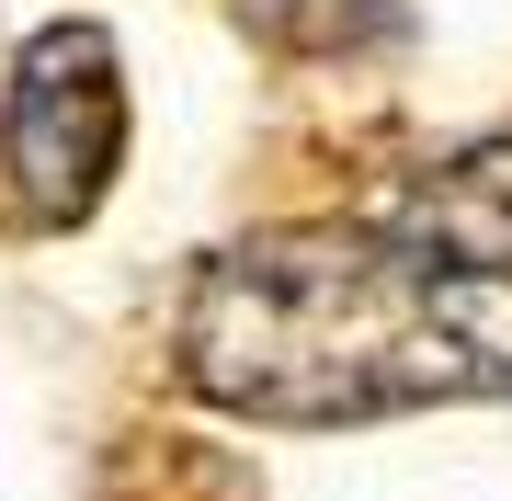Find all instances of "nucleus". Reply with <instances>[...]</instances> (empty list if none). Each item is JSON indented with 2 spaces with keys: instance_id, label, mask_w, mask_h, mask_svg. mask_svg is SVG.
Instances as JSON below:
<instances>
[{
  "instance_id": "obj_4",
  "label": "nucleus",
  "mask_w": 512,
  "mask_h": 501,
  "mask_svg": "<svg viewBox=\"0 0 512 501\" xmlns=\"http://www.w3.org/2000/svg\"><path fill=\"white\" fill-rule=\"evenodd\" d=\"M251 23H262V35H285V46L342 57V46H376L387 23H399V0H251Z\"/></svg>"
},
{
  "instance_id": "obj_3",
  "label": "nucleus",
  "mask_w": 512,
  "mask_h": 501,
  "mask_svg": "<svg viewBox=\"0 0 512 501\" xmlns=\"http://www.w3.org/2000/svg\"><path fill=\"white\" fill-rule=\"evenodd\" d=\"M376 228L410 240L421 262H444V274L512 285V137H478V149L410 171V183L376 205Z\"/></svg>"
},
{
  "instance_id": "obj_2",
  "label": "nucleus",
  "mask_w": 512,
  "mask_h": 501,
  "mask_svg": "<svg viewBox=\"0 0 512 501\" xmlns=\"http://www.w3.org/2000/svg\"><path fill=\"white\" fill-rule=\"evenodd\" d=\"M0 149H12V194L35 228H80L126 160V69H114L103 23H46L12 57V103H0Z\"/></svg>"
},
{
  "instance_id": "obj_1",
  "label": "nucleus",
  "mask_w": 512,
  "mask_h": 501,
  "mask_svg": "<svg viewBox=\"0 0 512 501\" xmlns=\"http://www.w3.org/2000/svg\"><path fill=\"white\" fill-rule=\"evenodd\" d=\"M183 376L251 422H387L512 399V285L444 274L376 217L262 228L183 297Z\"/></svg>"
}]
</instances>
